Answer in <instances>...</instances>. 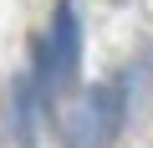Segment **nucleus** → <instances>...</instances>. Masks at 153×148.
<instances>
[{
	"label": "nucleus",
	"mask_w": 153,
	"mask_h": 148,
	"mask_svg": "<svg viewBox=\"0 0 153 148\" xmlns=\"http://www.w3.org/2000/svg\"><path fill=\"white\" fill-rule=\"evenodd\" d=\"M31 56H36L31 82H36L41 102L61 97V92L76 82V71H82V16H76L71 0H61V5L51 10V26H46V36L31 46Z\"/></svg>",
	"instance_id": "f257e3e1"
},
{
	"label": "nucleus",
	"mask_w": 153,
	"mask_h": 148,
	"mask_svg": "<svg viewBox=\"0 0 153 148\" xmlns=\"http://www.w3.org/2000/svg\"><path fill=\"white\" fill-rule=\"evenodd\" d=\"M128 123V82H97L61 118V148H112Z\"/></svg>",
	"instance_id": "f03ea898"
},
{
	"label": "nucleus",
	"mask_w": 153,
	"mask_h": 148,
	"mask_svg": "<svg viewBox=\"0 0 153 148\" xmlns=\"http://www.w3.org/2000/svg\"><path fill=\"white\" fill-rule=\"evenodd\" d=\"M46 102H41V92H36V82H31V71L26 77H16V87H10V128H16V148H36V112H41Z\"/></svg>",
	"instance_id": "7ed1b4c3"
}]
</instances>
